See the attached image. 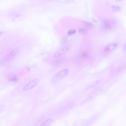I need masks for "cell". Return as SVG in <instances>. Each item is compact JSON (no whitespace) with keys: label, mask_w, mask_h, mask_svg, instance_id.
Here are the masks:
<instances>
[{"label":"cell","mask_w":126,"mask_h":126,"mask_svg":"<svg viewBox=\"0 0 126 126\" xmlns=\"http://www.w3.org/2000/svg\"><path fill=\"white\" fill-rule=\"evenodd\" d=\"M69 70L68 68H66L59 71L51 79V82L53 84L58 82L66 76L69 73Z\"/></svg>","instance_id":"1"},{"label":"cell","mask_w":126,"mask_h":126,"mask_svg":"<svg viewBox=\"0 0 126 126\" xmlns=\"http://www.w3.org/2000/svg\"><path fill=\"white\" fill-rule=\"evenodd\" d=\"M20 49L19 47H17L12 50L7 56H6L3 60L2 63L3 64L6 63L11 60L12 59L16 56L17 54L19 52Z\"/></svg>","instance_id":"2"},{"label":"cell","mask_w":126,"mask_h":126,"mask_svg":"<svg viewBox=\"0 0 126 126\" xmlns=\"http://www.w3.org/2000/svg\"><path fill=\"white\" fill-rule=\"evenodd\" d=\"M39 82V81L37 79H36L32 80L24 87L23 90L25 91H26L32 90L38 84Z\"/></svg>","instance_id":"3"},{"label":"cell","mask_w":126,"mask_h":126,"mask_svg":"<svg viewBox=\"0 0 126 126\" xmlns=\"http://www.w3.org/2000/svg\"><path fill=\"white\" fill-rule=\"evenodd\" d=\"M68 50V47L66 46L61 48L56 52L54 55V57H57L62 56L66 53Z\"/></svg>","instance_id":"4"},{"label":"cell","mask_w":126,"mask_h":126,"mask_svg":"<svg viewBox=\"0 0 126 126\" xmlns=\"http://www.w3.org/2000/svg\"><path fill=\"white\" fill-rule=\"evenodd\" d=\"M117 44L113 43L105 47L104 49V51L106 52H109L115 50L117 47Z\"/></svg>","instance_id":"5"},{"label":"cell","mask_w":126,"mask_h":126,"mask_svg":"<svg viewBox=\"0 0 126 126\" xmlns=\"http://www.w3.org/2000/svg\"><path fill=\"white\" fill-rule=\"evenodd\" d=\"M112 22L110 20H105L103 23V27L106 29H110L113 25Z\"/></svg>","instance_id":"6"},{"label":"cell","mask_w":126,"mask_h":126,"mask_svg":"<svg viewBox=\"0 0 126 126\" xmlns=\"http://www.w3.org/2000/svg\"><path fill=\"white\" fill-rule=\"evenodd\" d=\"M53 121V119L51 118H49L47 119L43 123L39 125V126H48Z\"/></svg>","instance_id":"7"},{"label":"cell","mask_w":126,"mask_h":126,"mask_svg":"<svg viewBox=\"0 0 126 126\" xmlns=\"http://www.w3.org/2000/svg\"><path fill=\"white\" fill-rule=\"evenodd\" d=\"M9 80L10 82H17L18 81L17 77L15 76H11L9 77Z\"/></svg>","instance_id":"8"},{"label":"cell","mask_w":126,"mask_h":126,"mask_svg":"<svg viewBox=\"0 0 126 126\" xmlns=\"http://www.w3.org/2000/svg\"><path fill=\"white\" fill-rule=\"evenodd\" d=\"M76 33V31L75 29H71L69 30V31L68 32L67 34L69 36H71V35H73V34Z\"/></svg>","instance_id":"9"},{"label":"cell","mask_w":126,"mask_h":126,"mask_svg":"<svg viewBox=\"0 0 126 126\" xmlns=\"http://www.w3.org/2000/svg\"><path fill=\"white\" fill-rule=\"evenodd\" d=\"M79 31L82 33H84L87 32V30L84 28H81L79 30Z\"/></svg>","instance_id":"10"},{"label":"cell","mask_w":126,"mask_h":126,"mask_svg":"<svg viewBox=\"0 0 126 126\" xmlns=\"http://www.w3.org/2000/svg\"><path fill=\"white\" fill-rule=\"evenodd\" d=\"M5 108V107L4 105H0V113L2 112Z\"/></svg>","instance_id":"11"},{"label":"cell","mask_w":126,"mask_h":126,"mask_svg":"<svg viewBox=\"0 0 126 126\" xmlns=\"http://www.w3.org/2000/svg\"><path fill=\"white\" fill-rule=\"evenodd\" d=\"M120 8L118 6H114L113 7V9L114 11H118L120 10Z\"/></svg>","instance_id":"12"},{"label":"cell","mask_w":126,"mask_h":126,"mask_svg":"<svg viewBox=\"0 0 126 126\" xmlns=\"http://www.w3.org/2000/svg\"><path fill=\"white\" fill-rule=\"evenodd\" d=\"M125 66L124 65H121V66H120L119 68H118V70L119 71L120 69L121 70H124V69H125Z\"/></svg>","instance_id":"13"},{"label":"cell","mask_w":126,"mask_h":126,"mask_svg":"<svg viewBox=\"0 0 126 126\" xmlns=\"http://www.w3.org/2000/svg\"><path fill=\"white\" fill-rule=\"evenodd\" d=\"M83 56L84 57H88V54H87V53H84L83 54Z\"/></svg>","instance_id":"14"},{"label":"cell","mask_w":126,"mask_h":126,"mask_svg":"<svg viewBox=\"0 0 126 126\" xmlns=\"http://www.w3.org/2000/svg\"><path fill=\"white\" fill-rule=\"evenodd\" d=\"M2 33V32H0V35Z\"/></svg>","instance_id":"15"}]
</instances>
